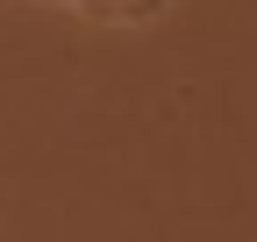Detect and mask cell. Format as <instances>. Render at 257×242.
<instances>
[{"label":"cell","mask_w":257,"mask_h":242,"mask_svg":"<svg viewBox=\"0 0 257 242\" xmlns=\"http://www.w3.org/2000/svg\"><path fill=\"white\" fill-rule=\"evenodd\" d=\"M64 8H79V14H107V22H128V14H157L165 0H64Z\"/></svg>","instance_id":"1"}]
</instances>
